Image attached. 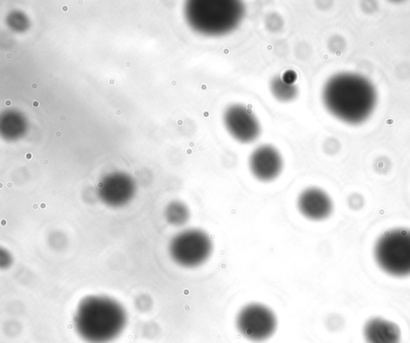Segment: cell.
I'll return each instance as SVG.
<instances>
[{
	"mask_svg": "<svg viewBox=\"0 0 410 343\" xmlns=\"http://www.w3.org/2000/svg\"><path fill=\"white\" fill-rule=\"evenodd\" d=\"M376 91L363 77L338 73L324 84L322 101L336 118L356 125L369 118L376 105Z\"/></svg>",
	"mask_w": 410,
	"mask_h": 343,
	"instance_id": "1",
	"label": "cell"
},
{
	"mask_svg": "<svg viewBox=\"0 0 410 343\" xmlns=\"http://www.w3.org/2000/svg\"><path fill=\"white\" fill-rule=\"evenodd\" d=\"M127 315L124 306L108 296H91L77 306L74 327L77 334L88 343H110L126 328Z\"/></svg>",
	"mask_w": 410,
	"mask_h": 343,
	"instance_id": "2",
	"label": "cell"
},
{
	"mask_svg": "<svg viewBox=\"0 0 410 343\" xmlns=\"http://www.w3.org/2000/svg\"><path fill=\"white\" fill-rule=\"evenodd\" d=\"M246 15V5L237 0H195L188 2L189 26L199 35L220 38L234 32Z\"/></svg>",
	"mask_w": 410,
	"mask_h": 343,
	"instance_id": "3",
	"label": "cell"
},
{
	"mask_svg": "<svg viewBox=\"0 0 410 343\" xmlns=\"http://www.w3.org/2000/svg\"><path fill=\"white\" fill-rule=\"evenodd\" d=\"M377 264L396 278L410 276V230L396 228L377 239L373 249Z\"/></svg>",
	"mask_w": 410,
	"mask_h": 343,
	"instance_id": "4",
	"label": "cell"
},
{
	"mask_svg": "<svg viewBox=\"0 0 410 343\" xmlns=\"http://www.w3.org/2000/svg\"><path fill=\"white\" fill-rule=\"evenodd\" d=\"M170 254L177 264L186 268L198 267L210 257L212 243L209 235L200 230L180 232L171 242Z\"/></svg>",
	"mask_w": 410,
	"mask_h": 343,
	"instance_id": "5",
	"label": "cell"
},
{
	"mask_svg": "<svg viewBox=\"0 0 410 343\" xmlns=\"http://www.w3.org/2000/svg\"><path fill=\"white\" fill-rule=\"evenodd\" d=\"M237 327L244 338L253 342H264L273 335L278 327L276 315L266 305L252 303L239 312Z\"/></svg>",
	"mask_w": 410,
	"mask_h": 343,
	"instance_id": "6",
	"label": "cell"
},
{
	"mask_svg": "<svg viewBox=\"0 0 410 343\" xmlns=\"http://www.w3.org/2000/svg\"><path fill=\"white\" fill-rule=\"evenodd\" d=\"M223 123L226 130L239 142L252 143L260 137L261 126L258 116L242 103H232L225 108Z\"/></svg>",
	"mask_w": 410,
	"mask_h": 343,
	"instance_id": "7",
	"label": "cell"
},
{
	"mask_svg": "<svg viewBox=\"0 0 410 343\" xmlns=\"http://www.w3.org/2000/svg\"><path fill=\"white\" fill-rule=\"evenodd\" d=\"M249 169L256 179L271 181L276 179L283 169V159L272 145L259 146L249 157Z\"/></svg>",
	"mask_w": 410,
	"mask_h": 343,
	"instance_id": "8",
	"label": "cell"
},
{
	"mask_svg": "<svg viewBox=\"0 0 410 343\" xmlns=\"http://www.w3.org/2000/svg\"><path fill=\"white\" fill-rule=\"evenodd\" d=\"M298 208L305 218L314 220L328 218L334 210L331 198L319 188H309L300 195Z\"/></svg>",
	"mask_w": 410,
	"mask_h": 343,
	"instance_id": "9",
	"label": "cell"
},
{
	"mask_svg": "<svg viewBox=\"0 0 410 343\" xmlns=\"http://www.w3.org/2000/svg\"><path fill=\"white\" fill-rule=\"evenodd\" d=\"M364 337L367 343H400L401 330L393 322L373 317L365 323Z\"/></svg>",
	"mask_w": 410,
	"mask_h": 343,
	"instance_id": "10",
	"label": "cell"
},
{
	"mask_svg": "<svg viewBox=\"0 0 410 343\" xmlns=\"http://www.w3.org/2000/svg\"><path fill=\"white\" fill-rule=\"evenodd\" d=\"M101 198L105 203L111 207H120L127 203L133 197V188L126 186H106L99 183Z\"/></svg>",
	"mask_w": 410,
	"mask_h": 343,
	"instance_id": "11",
	"label": "cell"
},
{
	"mask_svg": "<svg viewBox=\"0 0 410 343\" xmlns=\"http://www.w3.org/2000/svg\"><path fill=\"white\" fill-rule=\"evenodd\" d=\"M269 89L275 99L283 103L295 101L299 94V89L296 84H287L279 76L272 78L269 83Z\"/></svg>",
	"mask_w": 410,
	"mask_h": 343,
	"instance_id": "12",
	"label": "cell"
},
{
	"mask_svg": "<svg viewBox=\"0 0 410 343\" xmlns=\"http://www.w3.org/2000/svg\"><path fill=\"white\" fill-rule=\"evenodd\" d=\"M165 218L171 225L181 226L188 222L189 210L182 202L173 201L167 206Z\"/></svg>",
	"mask_w": 410,
	"mask_h": 343,
	"instance_id": "13",
	"label": "cell"
},
{
	"mask_svg": "<svg viewBox=\"0 0 410 343\" xmlns=\"http://www.w3.org/2000/svg\"><path fill=\"white\" fill-rule=\"evenodd\" d=\"M283 23L280 16L275 13L268 16L266 20V28L271 32H278L283 28Z\"/></svg>",
	"mask_w": 410,
	"mask_h": 343,
	"instance_id": "14",
	"label": "cell"
},
{
	"mask_svg": "<svg viewBox=\"0 0 410 343\" xmlns=\"http://www.w3.org/2000/svg\"><path fill=\"white\" fill-rule=\"evenodd\" d=\"M281 78H283V81L287 84H296L295 83L297 79V74L295 71L287 70L284 72V74Z\"/></svg>",
	"mask_w": 410,
	"mask_h": 343,
	"instance_id": "15",
	"label": "cell"
},
{
	"mask_svg": "<svg viewBox=\"0 0 410 343\" xmlns=\"http://www.w3.org/2000/svg\"><path fill=\"white\" fill-rule=\"evenodd\" d=\"M11 256L7 251L2 250L1 254H0V265H1V267L8 268L11 265Z\"/></svg>",
	"mask_w": 410,
	"mask_h": 343,
	"instance_id": "16",
	"label": "cell"
},
{
	"mask_svg": "<svg viewBox=\"0 0 410 343\" xmlns=\"http://www.w3.org/2000/svg\"><path fill=\"white\" fill-rule=\"evenodd\" d=\"M32 106L34 108H39L40 106V102H38V101H34L32 103Z\"/></svg>",
	"mask_w": 410,
	"mask_h": 343,
	"instance_id": "17",
	"label": "cell"
},
{
	"mask_svg": "<svg viewBox=\"0 0 410 343\" xmlns=\"http://www.w3.org/2000/svg\"><path fill=\"white\" fill-rule=\"evenodd\" d=\"M30 87H32L33 89L36 90L38 89L39 85L38 83L34 82L32 84V85H30Z\"/></svg>",
	"mask_w": 410,
	"mask_h": 343,
	"instance_id": "18",
	"label": "cell"
},
{
	"mask_svg": "<svg viewBox=\"0 0 410 343\" xmlns=\"http://www.w3.org/2000/svg\"><path fill=\"white\" fill-rule=\"evenodd\" d=\"M62 11H63L64 12H67V11H69V7H67V6H63V7H62Z\"/></svg>",
	"mask_w": 410,
	"mask_h": 343,
	"instance_id": "19",
	"label": "cell"
},
{
	"mask_svg": "<svg viewBox=\"0 0 410 343\" xmlns=\"http://www.w3.org/2000/svg\"><path fill=\"white\" fill-rule=\"evenodd\" d=\"M115 115H116V116H121V115H122V111H121V110H120V109L116 110V111H115Z\"/></svg>",
	"mask_w": 410,
	"mask_h": 343,
	"instance_id": "20",
	"label": "cell"
},
{
	"mask_svg": "<svg viewBox=\"0 0 410 343\" xmlns=\"http://www.w3.org/2000/svg\"><path fill=\"white\" fill-rule=\"evenodd\" d=\"M5 105L7 106L8 107H10L11 105V102L10 101H7L5 102Z\"/></svg>",
	"mask_w": 410,
	"mask_h": 343,
	"instance_id": "21",
	"label": "cell"
},
{
	"mask_svg": "<svg viewBox=\"0 0 410 343\" xmlns=\"http://www.w3.org/2000/svg\"><path fill=\"white\" fill-rule=\"evenodd\" d=\"M108 83H109L110 84H112V85H113V84H115V81H114V79H110V81H109Z\"/></svg>",
	"mask_w": 410,
	"mask_h": 343,
	"instance_id": "22",
	"label": "cell"
},
{
	"mask_svg": "<svg viewBox=\"0 0 410 343\" xmlns=\"http://www.w3.org/2000/svg\"><path fill=\"white\" fill-rule=\"evenodd\" d=\"M59 79H60L59 77H56L54 78V81H55V82H59Z\"/></svg>",
	"mask_w": 410,
	"mask_h": 343,
	"instance_id": "23",
	"label": "cell"
},
{
	"mask_svg": "<svg viewBox=\"0 0 410 343\" xmlns=\"http://www.w3.org/2000/svg\"><path fill=\"white\" fill-rule=\"evenodd\" d=\"M6 57H7V58L9 59V60L11 59V58H12L11 54V53H8L7 55H6Z\"/></svg>",
	"mask_w": 410,
	"mask_h": 343,
	"instance_id": "24",
	"label": "cell"
},
{
	"mask_svg": "<svg viewBox=\"0 0 410 343\" xmlns=\"http://www.w3.org/2000/svg\"><path fill=\"white\" fill-rule=\"evenodd\" d=\"M59 119L60 120L64 121L66 120L65 116H61Z\"/></svg>",
	"mask_w": 410,
	"mask_h": 343,
	"instance_id": "25",
	"label": "cell"
},
{
	"mask_svg": "<svg viewBox=\"0 0 410 343\" xmlns=\"http://www.w3.org/2000/svg\"><path fill=\"white\" fill-rule=\"evenodd\" d=\"M125 66H126V67H130L132 66V64H131V62H128V61H127V62H126V64H125Z\"/></svg>",
	"mask_w": 410,
	"mask_h": 343,
	"instance_id": "26",
	"label": "cell"
},
{
	"mask_svg": "<svg viewBox=\"0 0 410 343\" xmlns=\"http://www.w3.org/2000/svg\"><path fill=\"white\" fill-rule=\"evenodd\" d=\"M49 78H50V79H53V78H54V74H53V73H51V74L49 75Z\"/></svg>",
	"mask_w": 410,
	"mask_h": 343,
	"instance_id": "27",
	"label": "cell"
},
{
	"mask_svg": "<svg viewBox=\"0 0 410 343\" xmlns=\"http://www.w3.org/2000/svg\"><path fill=\"white\" fill-rule=\"evenodd\" d=\"M61 135H62V134H61L60 132H57V137H61Z\"/></svg>",
	"mask_w": 410,
	"mask_h": 343,
	"instance_id": "28",
	"label": "cell"
}]
</instances>
